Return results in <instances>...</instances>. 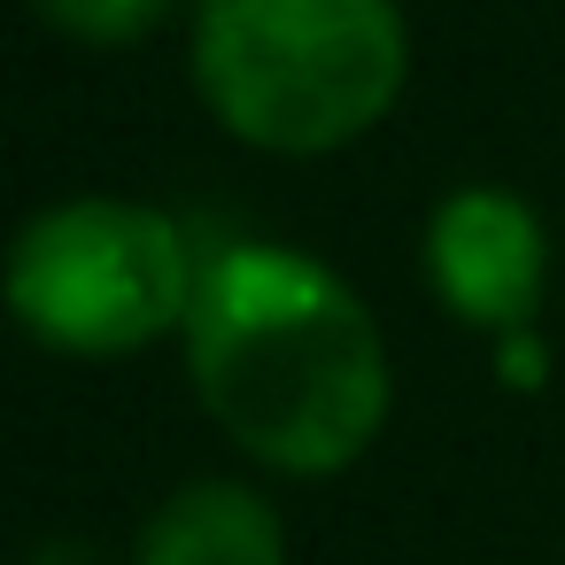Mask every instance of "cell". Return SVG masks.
I'll list each match as a JSON object with an SVG mask.
<instances>
[{
	"mask_svg": "<svg viewBox=\"0 0 565 565\" xmlns=\"http://www.w3.org/2000/svg\"><path fill=\"white\" fill-rule=\"evenodd\" d=\"M202 411L271 472H341L387 418V349L372 310L310 256L225 248L186 310Z\"/></svg>",
	"mask_w": 565,
	"mask_h": 565,
	"instance_id": "obj_1",
	"label": "cell"
},
{
	"mask_svg": "<svg viewBox=\"0 0 565 565\" xmlns=\"http://www.w3.org/2000/svg\"><path fill=\"white\" fill-rule=\"evenodd\" d=\"M132 565H287V526L256 488L194 480L140 526Z\"/></svg>",
	"mask_w": 565,
	"mask_h": 565,
	"instance_id": "obj_5",
	"label": "cell"
},
{
	"mask_svg": "<svg viewBox=\"0 0 565 565\" xmlns=\"http://www.w3.org/2000/svg\"><path fill=\"white\" fill-rule=\"evenodd\" d=\"M395 0H202L194 86L210 117L271 156H326L403 94Z\"/></svg>",
	"mask_w": 565,
	"mask_h": 565,
	"instance_id": "obj_2",
	"label": "cell"
},
{
	"mask_svg": "<svg viewBox=\"0 0 565 565\" xmlns=\"http://www.w3.org/2000/svg\"><path fill=\"white\" fill-rule=\"evenodd\" d=\"M194 256L179 225L148 202H55L40 210L0 264L17 326L55 356H132L186 326L194 310Z\"/></svg>",
	"mask_w": 565,
	"mask_h": 565,
	"instance_id": "obj_3",
	"label": "cell"
},
{
	"mask_svg": "<svg viewBox=\"0 0 565 565\" xmlns=\"http://www.w3.org/2000/svg\"><path fill=\"white\" fill-rule=\"evenodd\" d=\"M426 271L441 287V302L465 326L488 333H526L534 302H542V271H550V241L542 217L503 194V186H465L434 210L426 233Z\"/></svg>",
	"mask_w": 565,
	"mask_h": 565,
	"instance_id": "obj_4",
	"label": "cell"
},
{
	"mask_svg": "<svg viewBox=\"0 0 565 565\" xmlns=\"http://www.w3.org/2000/svg\"><path fill=\"white\" fill-rule=\"evenodd\" d=\"M32 9L78 47H140L171 17V0H32Z\"/></svg>",
	"mask_w": 565,
	"mask_h": 565,
	"instance_id": "obj_6",
	"label": "cell"
},
{
	"mask_svg": "<svg viewBox=\"0 0 565 565\" xmlns=\"http://www.w3.org/2000/svg\"><path fill=\"white\" fill-rule=\"evenodd\" d=\"M503 356H511V380H534V341H526V333H511Z\"/></svg>",
	"mask_w": 565,
	"mask_h": 565,
	"instance_id": "obj_7",
	"label": "cell"
}]
</instances>
